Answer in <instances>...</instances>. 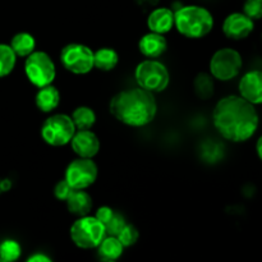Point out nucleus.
Segmentation results:
<instances>
[{
    "instance_id": "f257e3e1",
    "label": "nucleus",
    "mask_w": 262,
    "mask_h": 262,
    "mask_svg": "<svg viewBox=\"0 0 262 262\" xmlns=\"http://www.w3.org/2000/svg\"><path fill=\"white\" fill-rule=\"evenodd\" d=\"M212 120L217 132L232 142L250 140L258 127L255 105L235 95L217 101L212 112Z\"/></svg>"
},
{
    "instance_id": "f03ea898",
    "label": "nucleus",
    "mask_w": 262,
    "mask_h": 262,
    "mask_svg": "<svg viewBox=\"0 0 262 262\" xmlns=\"http://www.w3.org/2000/svg\"><path fill=\"white\" fill-rule=\"evenodd\" d=\"M109 110L123 124L145 127L155 119L158 102L152 92L138 87L118 92L110 101Z\"/></svg>"
},
{
    "instance_id": "7ed1b4c3",
    "label": "nucleus",
    "mask_w": 262,
    "mask_h": 262,
    "mask_svg": "<svg viewBox=\"0 0 262 262\" xmlns=\"http://www.w3.org/2000/svg\"><path fill=\"white\" fill-rule=\"evenodd\" d=\"M174 26L184 37L201 38L211 32L214 17L206 8L186 5L174 13Z\"/></svg>"
},
{
    "instance_id": "20e7f679",
    "label": "nucleus",
    "mask_w": 262,
    "mask_h": 262,
    "mask_svg": "<svg viewBox=\"0 0 262 262\" xmlns=\"http://www.w3.org/2000/svg\"><path fill=\"white\" fill-rule=\"evenodd\" d=\"M135 78L141 89L152 94L164 91L170 82L166 67L155 59L141 61L135 71Z\"/></svg>"
},
{
    "instance_id": "39448f33",
    "label": "nucleus",
    "mask_w": 262,
    "mask_h": 262,
    "mask_svg": "<svg viewBox=\"0 0 262 262\" xmlns=\"http://www.w3.org/2000/svg\"><path fill=\"white\" fill-rule=\"evenodd\" d=\"M105 235L106 233L104 224L90 215L79 216V219L76 220L71 227L72 241L77 247L83 250L96 248Z\"/></svg>"
},
{
    "instance_id": "423d86ee",
    "label": "nucleus",
    "mask_w": 262,
    "mask_h": 262,
    "mask_svg": "<svg viewBox=\"0 0 262 262\" xmlns=\"http://www.w3.org/2000/svg\"><path fill=\"white\" fill-rule=\"evenodd\" d=\"M26 58L25 72L31 83L38 89L53 83L56 69L53 59L48 54L43 51H33Z\"/></svg>"
},
{
    "instance_id": "0eeeda50",
    "label": "nucleus",
    "mask_w": 262,
    "mask_h": 262,
    "mask_svg": "<svg viewBox=\"0 0 262 262\" xmlns=\"http://www.w3.org/2000/svg\"><path fill=\"white\" fill-rule=\"evenodd\" d=\"M76 132L72 118L66 114H55L49 117L41 127V137L48 145L60 147L71 142Z\"/></svg>"
},
{
    "instance_id": "6e6552de",
    "label": "nucleus",
    "mask_w": 262,
    "mask_h": 262,
    "mask_svg": "<svg viewBox=\"0 0 262 262\" xmlns=\"http://www.w3.org/2000/svg\"><path fill=\"white\" fill-rule=\"evenodd\" d=\"M242 56L237 50L224 48L217 50L210 60V72L219 81H230L239 74L242 69Z\"/></svg>"
},
{
    "instance_id": "1a4fd4ad",
    "label": "nucleus",
    "mask_w": 262,
    "mask_h": 262,
    "mask_svg": "<svg viewBox=\"0 0 262 262\" xmlns=\"http://www.w3.org/2000/svg\"><path fill=\"white\" fill-rule=\"evenodd\" d=\"M60 61L67 71L86 74L94 68V51L82 43H69L61 49Z\"/></svg>"
},
{
    "instance_id": "9d476101",
    "label": "nucleus",
    "mask_w": 262,
    "mask_h": 262,
    "mask_svg": "<svg viewBox=\"0 0 262 262\" xmlns=\"http://www.w3.org/2000/svg\"><path fill=\"white\" fill-rule=\"evenodd\" d=\"M97 174L99 169L92 159L78 158L67 166L64 179L73 189H86L95 183Z\"/></svg>"
},
{
    "instance_id": "9b49d317",
    "label": "nucleus",
    "mask_w": 262,
    "mask_h": 262,
    "mask_svg": "<svg viewBox=\"0 0 262 262\" xmlns=\"http://www.w3.org/2000/svg\"><path fill=\"white\" fill-rule=\"evenodd\" d=\"M72 150L78 158L92 159L100 151V140L90 129H78L74 132L71 140Z\"/></svg>"
},
{
    "instance_id": "f8f14e48",
    "label": "nucleus",
    "mask_w": 262,
    "mask_h": 262,
    "mask_svg": "<svg viewBox=\"0 0 262 262\" xmlns=\"http://www.w3.org/2000/svg\"><path fill=\"white\" fill-rule=\"evenodd\" d=\"M255 23L245 13H232L223 23L224 35L230 40H242L253 31Z\"/></svg>"
},
{
    "instance_id": "ddd939ff",
    "label": "nucleus",
    "mask_w": 262,
    "mask_h": 262,
    "mask_svg": "<svg viewBox=\"0 0 262 262\" xmlns=\"http://www.w3.org/2000/svg\"><path fill=\"white\" fill-rule=\"evenodd\" d=\"M241 97L253 105L262 102V73L260 71H251L246 73L239 81Z\"/></svg>"
},
{
    "instance_id": "4468645a",
    "label": "nucleus",
    "mask_w": 262,
    "mask_h": 262,
    "mask_svg": "<svg viewBox=\"0 0 262 262\" xmlns=\"http://www.w3.org/2000/svg\"><path fill=\"white\" fill-rule=\"evenodd\" d=\"M141 54L148 59H156L163 55L168 49V41L161 33L150 32L142 36L138 42Z\"/></svg>"
},
{
    "instance_id": "2eb2a0df",
    "label": "nucleus",
    "mask_w": 262,
    "mask_h": 262,
    "mask_svg": "<svg viewBox=\"0 0 262 262\" xmlns=\"http://www.w3.org/2000/svg\"><path fill=\"white\" fill-rule=\"evenodd\" d=\"M147 26L151 32H169L174 26V12L169 8H156L148 14Z\"/></svg>"
},
{
    "instance_id": "dca6fc26",
    "label": "nucleus",
    "mask_w": 262,
    "mask_h": 262,
    "mask_svg": "<svg viewBox=\"0 0 262 262\" xmlns=\"http://www.w3.org/2000/svg\"><path fill=\"white\" fill-rule=\"evenodd\" d=\"M66 202L69 212L78 217L89 215L92 210V199L84 189H74Z\"/></svg>"
},
{
    "instance_id": "f3484780",
    "label": "nucleus",
    "mask_w": 262,
    "mask_h": 262,
    "mask_svg": "<svg viewBox=\"0 0 262 262\" xmlns=\"http://www.w3.org/2000/svg\"><path fill=\"white\" fill-rule=\"evenodd\" d=\"M36 106L42 113H50L59 106L60 102V92L56 87L48 84V86L40 87L36 94Z\"/></svg>"
},
{
    "instance_id": "a211bd4d",
    "label": "nucleus",
    "mask_w": 262,
    "mask_h": 262,
    "mask_svg": "<svg viewBox=\"0 0 262 262\" xmlns=\"http://www.w3.org/2000/svg\"><path fill=\"white\" fill-rule=\"evenodd\" d=\"M97 255L102 261H115L123 255L122 243L114 235H105L97 246Z\"/></svg>"
},
{
    "instance_id": "6ab92c4d",
    "label": "nucleus",
    "mask_w": 262,
    "mask_h": 262,
    "mask_svg": "<svg viewBox=\"0 0 262 262\" xmlns=\"http://www.w3.org/2000/svg\"><path fill=\"white\" fill-rule=\"evenodd\" d=\"M119 63V55L112 48L99 49L94 53V67L102 72H109Z\"/></svg>"
},
{
    "instance_id": "aec40b11",
    "label": "nucleus",
    "mask_w": 262,
    "mask_h": 262,
    "mask_svg": "<svg viewBox=\"0 0 262 262\" xmlns=\"http://www.w3.org/2000/svg\"><path fill=\"white\" fill-rule=\"evenodd\" d=\"M10 48L14 51L15 55L20 56V58H26V56H28L31 53L35 51V37L27 32L17 33V35L13 36L12 41H10Z\"/></svg>"
},
{
    "instance_id": "412c9836",
    "label": "nucleus",
    "mask_w": 262,
    "mask_h": 262,
    "mask_svg": "<svg viewBox=\"0 0 262 262\" xmlns=\"http://www.w3.org/2000/svg\"><path fill=\"white\" fill-rule=\"evenodd\" d=\"M71 118L74 127H76V130L91 129L96 122V114L89 106H78L74 110Z\"/></svg>"
},
{
    "instance_id": "4be33fe9",
    "label": "nucleus",
    "mask_w": 262,
    "mask_h": 262,
    "mask_svg": "<svg viewBox=\"0 0 262 262\" xmlns=\"http://www.w3.org/2000/svg\"><path fill=\"white\" fill-rule=\"evenodd\" d=\"M17 61V55L12 50L10 45L0 43V78L9 76L13 72Z\"/></svg>"
},
{
    "instance_id": "5701e85b",
    "label": "nucleus",
    "mask_w": 262,
    "mask_h": 262,
    "mask_svg": "<svg viewBox=\"0 0 262 262\" xmlns=\"http://www.w3.org/2000/svg\"><path fill=\"white\" fill-rule=\"evenodd\" d=\"M193 89L197 96L202 100L211 99L214 95V81L207 73H200L194 78Z\"/></svg>"
},
{
    "instance_id": "b1692460",
    "label": "nucleus",
    "mask_w": 262,
    "mask_h": 262,
    "mask_svg": "<svg viewBox=\"0 0 262 262\" xmlns=\"http://www.w3.org/2000/svg\"><path fill=\"white\" fill-rule=\"evenodd\" d=\"M22 248L19 243L13 239H7L0 245V261H15L20 257Z\"/></svg>"
},
{
    "instance_id": "393cba45",
    "label": "nucleus",
    "mask_w": 262,
    "mask_h": 262,
    "mask_svg": "<svg viewBox=\"0 0 262 262\" xmlns=\"http://www.w3.org/2000/svg\"><path fill=\"white\" fill-rule=\"evenodd\" d=\"M117 238L119 239V242L122 243L123 247H132L133 245H136V242L140 238V232L137 230V228L132 224H127L125 223L124 227L122 228V230L119 232V234L117 235Z\"/></svg>"
},
{
    "instance_id": "a878e982",
    "label": "nucleus",
    "mask_w": 262,
    "mask_h": 262,
    "mask_svg": "<svg viewBox=\"0 0 262 262\" xmlns=\"http://www.w3.org/2000/svg\"><path fill=\"white\" fill-rule=\"evenodd\" d=\"M125 223L127 222H125L124 216L122 214H119V212L114 211V214L110 217L109 222L104 225L105 233H106V235H114V237H117L120 230H122V228L125 225Z\"/></svg>"
},
{
    "instance_id": "bb28decb",
    "label": "nucleus",
    "mask_w": 262,
    "mask_h": 262,
    "mask_svg": "<svg viewBox=\"0 0 262 262\" xmlns=\"http://www.w3.org/2000/svg\"><path fill=\"white\" fill-rule=\"evenodd\" d=\"M243 13L251 19H260L262 17V0H246Z\"/></svg>"
},
{
    "instance_id": "cd10ccee",
    "label": "nucleus",
    "mask_w": 262,
    "mask_h": 262,
    "mask_svg": "<svg viewBox=\"0 0 262 262\" xmlns=\"http://www.w3.org/2000/svg\"><path fill=\"white\" fill-rule=\"evenodd\" d=\"M73 191L74 189L67 183L66 179H63V181L58 182V183L55 184V187H54V196H55V199H58L59 201H67V199L71 196V193Z\"/></svg>"
},
{
    "instance_id": "c85d7f7f",
    "label": "nucleus",
    "mask_w": 262,
    "mask_h": 262,
    "mask_svg": "<svg viewBox=\"0 0 262 262\" xmlns=\"http://www.w3.org/2000/svg\"><path fill=\"white\" fill-rule=\"evenodd\" d=\"M114 211H113L112 207L109 206H101L96 210V214H95V217H96L99 222H101L102 224H106L110 220V217L113 216Z\"/></svg>"
},
{
    "instance_id": "c756f323",
    "label": "nucleus",
    "mask_w": 262,
    "mask_h": 262,
    "mask_svg": "<svg viewBox=\"0 0 262 262\" xmlns=\"http://www.w3.org/2000/svg\"><path fill=\"white\" fill-rule=\"evenodd\" d=\"M28 262H50L51 258L49 256L43 255V253H35L31 257L27 258Z\"/></svg>"
},
{
    "instance_id": "7c9ffc66",
    "label": "nucleus",
    "mask_w": 262,
    "mask_h": 262,
    "mask_svg": "<svg viewBox=\"0 0 262 262\" xmlns=\"http://www.w3.org/2000/svg\"><path fill=\"white\" fill-rule=\"evenodd\" d=\"M136 2H137V4L141 5V7L147 8V7H155V5H158L159 0H136Z\"/></svg>"
},
{
    "instance_id": "2f4dec72",
    "label": "nucleus",
    "mask_w": 262,
    "mask_h": 262,
    "mask_svg": "<svg viewBox=\"0 0 262 262\" xmlns=\"http://www.w3.org/2000/svg\"><path fill=\"white\" fill-rule=\"evenodd\" d=\"M257 155H258V158H262V152H261V138H258V141H257Z\"/></svg>"
}]
</instances>
